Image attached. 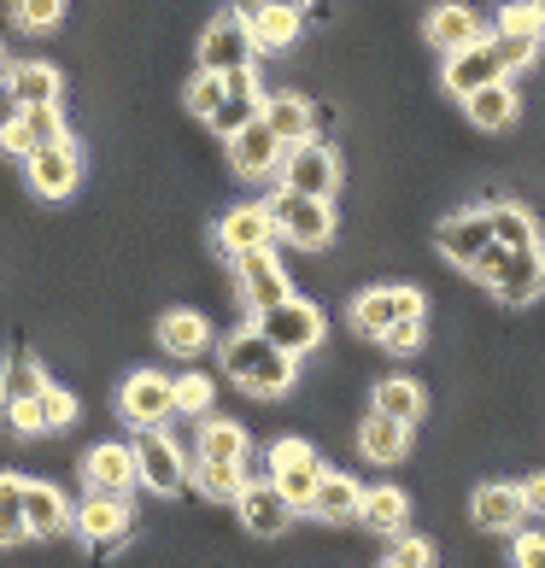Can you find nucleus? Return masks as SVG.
I'll return each mask as SVG.
<instances>
[{
	"label": "nucleus",
	"mask_w": 545,
	"mask_h": 568,
	"mask_svg": "<svg viewBox=\"0 0 545 568\" xmlns=\"http://www.w3.org/2000/svg\"><path fill=\"white\" fill-rule=\"evenodd\" d=\"M223 369H229V382H235L241 393L282 398L293 387V375H300V357L282 352L276 341H264L259 323H253V328H241V334H229V341H223Z\"/></svg>",
	"instance_id": "f257e3e1"
},
{
	"label": "nucleus",
	"mask_w": 545,
	"mask_h": 568,
	"mask_svg": "<svg viewBox=\"0 0 545 568\" xmlns=\"http://www.w3.org/2000/svg\"><path fill=\"white\" fill-rule=\"evenodd\" d=\"M470 276L481 282V287H493L498 293V305H534L539 293H545V246H522V252H511V246H487L481 258L470 264Z\"/></svg>",
	"instance_id": "f03ea898"
},
{
	"label": "nucleus",
	"mask_w": 545,
	"mask_h": 568,
	"mask_svg": "<svg viewBox=\"0 0 545 568\" xmlns=\"http://www.w3.org/2000/svg\"><path fill=\"white\" fill-rule=\"evenodd\" d=\"M270 205V223H276V241L300 246V252H323L334 241V205L329 200H311V194H282L264 200Z\"/></svg>",
	"instance_id": "7ed1b4c3"
},
{
	"label": "nucleus",
	"mask_w": 545,
	"mask_h": 568,
	"mask_svg": "<svg viewBox=\"0 0 545 568\" xmlns=\"http://www.w3.org/2000/svg\"><path fill=\"white\" fill-rule=\"evenodd\" d=\"M282 187L287 194H311V200H334V187H341V159H334L329 141H293L282 153Z\"/></svg>",
	"instance_id": "20e7f679"
},
{
	"label": "nucleus",
	"mask_w": 545,
	"mask_h": 568,
	"mask_svg": "<svg viewBox=\"0 0 545 568\" xmlns=\"http://www.w3.org/2000/svg\"><path fill=\"white\" fill-rule=\"evenodd\" d=\"M259 59V41H253V24H246V12H218L212 24L200 36V71H246Z\"/></svg>",
	"instance_id": "39448f33"
},
{
	"label": "nucleus",
	"mask_w": 545,
	"mask_h": 568,
	"mask_svg": "<svg viewBox=\"0 0 545 568\" xmlns=\"http://www.w3.org/2000/svg\"><path fill=\"white\" fill-rule=\"evenodd\" d=\"M323 311L311 305V300H282V305H270V311H259V334L264 341H276L282 352H293V357H305V352H317L323 346Z\"/></svg>",
	"instance_id": "423d86ee"
},
{
	"label": "nucleus",
	"mask_w": 545,
	"mask_h": 568,
	"mask_svg": "<svg viewBox=\"0 0 545 568\" xmlns=\"http://www.w3.org/2000/svg\"><path fill=\"white\" fill-rule=\"evenodd\" d=\"M423 311H428L423 287H364L359 300H352V328H359L364 341H382L400 317H423Z\"/></svg>",
	"instance_id": "0eeeda50"
},
{
	"label": "nucleus",
	"mask_w": 545,
	"mask_h": 568,
	"mask_svg": "<svg viewBox=\"0 0 545 568\" xmlns=\"http://www.w3.org/2000/svg\"><path fill=\"white\" fill-rule=\"evenodd\" d=\"M235 282H241V300H246V311H270V305H282V300H293V282H287V270H282V258H276V246H264V252H241L235 258Z\"/></svg>",
	"instance_id": "6e6552de"
},
{
	"label": "nucleus",
	"mask_w": 545,
	"mask_h": 568,
	"mask_svg": "<svg viewBox=\"0 0 545 568\" xmlns=\"http://www.w3.org/2000/svg\"><path fill=\"white\" fill-rule=\"evenodd\" d=\"M282 153H287V141L270 130L264 118H253L241 135H229V171H235L241 182H264V176H276L282 171Z\"/></svg>",
	"instance_id": "1a4fd4ad"
},
{
	"label": "nucleus",
	"mask_w": 545,
	"mask_h": 568,
	"mask_svg": "<svg viewBox=\"0 0 545 568\" xmlns=\"http://www.w3.org/2000/svg\"><path fill=\"white\" fill-rule=\"evenodd\" d=\"M59 141H65V112L59 106H18L0 123V153H12V159H30L41 146H59Z\"/></svg>",
	"instance_id": "9d476101"
},
{
	"label": "nucleus",
	"mask_w": 545,
	"mask_h": 568,
	"mask_svg": "<svg viewBox=\"0 0 545 568\" xmlns=\"http://www.w3.org/2000/svg\"><path fill=\"white\" fill-rule=\"evenodd\" d=\"M270 475H276V487L287 493L293 510H311V493H317V480H323V463H317V452H311L305 439H276V446H270Z\"/></svg>",
	"instance_id": "9b49d317"
},
{
	"label": "nucleus",
	"mask_w": 545,
	"mask_h": 568,
	"mask_svg": "<svg viewBox=\"0 0 545 568\" xmlns=\"http://www.w3.org/2000/svg\"><path fill=\"white\" fill-rule=\"evenodd\" d=\"M135 469H141V487H153V493H182L188 487V463L176 452V439H164L159 428H141L135 439Z\"/></svg>",
	"instance_id": "f8f14e48"
},
{
	"label": "nucleus",
	"mask_w": 545,
	"mask_h": 568,
	"mask_svg": "<svg viewBox=\"0 0 545 568\" xmlns=\"http://www.w3.org/2000/svg\"><path fill=\"white\" fill-rule=\"evenodd\" d=\"M118 405H123V423H135V428H159L164 416H176V382H164V375L141 369V375H130V382H123Z\"/></svg>",
	"instance_id": "ddd939ff"
},
{
	"label": "nucleus",
	"mask_w": 545,
	"mask_h": 568,
	"mask_svg": "<svg viewBox=\"0 0 545 568\" xmlns=\"http://www.w3.org/2000/svg\"><path fill=\"white\" fill-rule=\"evenodd\" d=\"M487 82H505V59H498V41L493 36H481V41H470V48L446 53V89L457 100L475 94V89H487Z\"/></svg>",
	"instance_id": "4468645a"
},
{
	"label": "nucleus",
	"mask_w": 545,
	"mask_h": 568,
	"mask_svg": "<svg viewBox=\"0 0 545 568\" xmlns=\"http://www.w3.org/2000/svg\"><path fill=\"white\" fill-rule=\"evenodd\" d=\"M434 246H440V258H452L457 270H470L481 252L493 246V217H487V205H481V212H452L446 223L434 229Z\"/></svg>",
	"instance_id": "2eb2a0df"
},
{
	"label": "nucleus",
	"mask_w": 545,
	"mask_h": 568,
	"mask_svg": "<svg viewBox=\"0 0 545 568\" xmlns=\"http://www.w3.org/2000/svg\"><path fill=\"white\" fill-rule=\"evenodd\" d=\"M24 164H30V187H36L41 200H71L77 182H82V153H77L71 141L41 146V153H30Z\"/></svg>",
	"instance_id": "dca6fc26"
},
{
	"label": "nucleus",
	"mask_w": 545,
	"mask_h": 568,
	"mask_svg": "<svg viewBox=\"0 0 545 568\" xmlns=\"http://www.w3.org/2000/svg\"><path fill=\"white\" fill-rule=\"evenodd\" d=\"M241 521H246V534H259V539H282L287 528H293V504H287V493L276 487V480H253L241 498Z\"/></svg>",
	"instance_id": "f3484780"
},
{
	"label": "nucleus",
	"mask_w": 545,
	"mask_h": 568,
	"mask_svg": "<svg viewBox=\"0 0 545 568\" xmlns=\"http://www.w3.org/2000/svg\"><path fill=\"white\" fill-rule=\"evenodd\" d=\"M77 534L89 539L94 551H112V545H123V539H130V498L94 493V498L77 510Z\"/></svg>",
	"instance_id": "a211bd4d"
},
{
	"label": "nucleus",
	"mask_w": 545,
	"mask_h": 568,
	"mask_svg": "<svg viewBox=\"0 0 545 568\" xmlns=\"http://www.w3.org/2000/svg\"><path fill=\"white\" fill-rule=\"evenodd\" d=\"M218 246L229 252V258L276 246V223H270V205H235V212L218 223Z\"/></svg>",
	"instance_id": "6ab92c4d"
},
{
	"label": "nucleus",
	"mask_w": 545,
	"mask_h": 568,
	"mask_svg": "<svg viewBox=\"0 0 545 568\" xmlns=\"http://www.w3.org/2000/svg\"><path fill=\"white\" fill-rule=\"evenodd\" d=\"M82 480H89V493L130 498V487L141 480V469H135V446H94L89 463H82Z\"/></svg>",
	"instance_id": "aec40b11"
},
{
	"label": "nucleus",
	"mask_w": 545,
	"mask_h": 568,
	"mask_svg": "<svg viewBox=\"0 0 545 568\" xmlns=\"http://www.w3.org/2000/svg\"><path fill=\"white\" fill-rule=\"evenodd\" d=\"M470 516H475V528H487V534H516L522 521H528V504H522V487H505V480H487V487L475 493Z\"/></svg>",
	"instance_id": "412c9836"
},
{
	"label": "nucleus",
	"mask_w": 545,
	"mask_h": 568,
	"mask_svg": "<svg viewBox=\"0 0 545 568\" xmlns=\"http://www.w3.org/2000/svg\"><path fill=\"white\" fill-rule=\"evenodd\" d=\"M246 24H253L259 53H282V48H293V41H300V30H305V12H300V7H276V0H253Z\"/></svg>",
	"instance_id": "4be33fe9"
},
{
	"label": "nucleus",
	"mask_w": 545,
	"mask_h": 568,
	"mask_svg": "<svg viewBox=\"0 0 545 568\" xmlns=\"http://www.w3.org/2000/svg\"><path fill=\"white\" fill-rule=\"evenodd\" d=\"M516 112H522V100H516V89H511V77H505V82H487V89H475V94H464V118L475 123L481 135L511 130Z\"/></svg>",
	"instance_id": "5701e85b"
},
{
	"label": "nucleus",
	"mask_w": 545,
	"mask_h": 568,
	"mask_svg": "<svg viewBox=\"0 0 545 568\" xmlns=\"http://www.w3.org/2000/svg\"><path fill=\"white\" fill-rule=\"evenodd\" d=\"M7 94L12 106H59V89H65V77L53 65H41V59H24V65H7Z\"/></svg>",
	"instance_id": "b1692460"
},
{
	"label": "nucleus",
	"mask_w": 545,
	"mask_h": 568,
	"mask_svg": "<svg viewBox=\"0 0 545 568\" xmlns=\"http://www.w3.org/2000/svg\"><path fill=\"white\" fill-rule=\"evenodd\" d=\"M359 452H364L370 463H405V452H411V423L370 410L364 423H359Z\"/></svg>",
	"instance_id": "393cba45"
},
{
	"label": "nucleus",
	"mask_w": 545,
	"mask_h": 568,
	"mask_svg": "<svg viewBox=\"0 0 545 568\" xmlns=\"http://www.w3.org/2000/svg\"><path fill=\"white\" fill-rule=\"evenodd\" d=\"M24 521H30V539H53L71 528V504L59 498V487H48V480H24Z\"/></svg>",
	"instance_id": "a878e982"
},
{
	"label": "nucleus",
	"mask_w": 545,
	"mask_h": 568,
	"mask_svg": "<svg viewBox=\"0 0 545 568\" xmlns=\"http://www.w3.org/2000/svg\"><path fill=\"white\" fill-rule=\"evenodd\" d=\"M159 346L171 357H200L212 346V323L200 317V311H164L159 317Z\"/></svg>",
	"instance_id": "bb28decb"
},
{
	"label": "nucleus",
	"mask_w": 545,
	"mask_h": 568,
	"mask_svg": "<svg viewBox=\"0 0 545 568\" xmlns=\"http://www.w3.org/2000/svg\"><path fill=\"white\" fill-rule=\"evenodd\" d=\"M423 36L434 41L440 53H457V48H470V41H481L487 30H481V18H475L470 7H434L428 24H423Z\"/></svg>",
	"instance_id": "cd10ccee"
},
{
	"label": "nucleus",
	"mask_w": 545,
	"mask_h": 568,
	"mask_svg": "<svg viewBox=\"0 0 545 568\" xmlns=\"http://www.w3.org/2000/svg\"><path fill=\"white\" fill-rule=\"evenodd\" d=\"M359 521H364L370 534H382V539H400V534H405V521H411V504H405L400 487H370Z\"/></svg>",
	"instance_id": "c85d7f7f"
},
{
	"label": "nucleus",
	"mask_w": 545,
	"mask_h": 568,
	"mask_svg": "<svg viewBox=\"0 0 545 568\" xmlns=\"http://www.w3.org/2000/svg\"><path fill=\"white\" fill-rule=\"evenodd\" d=\"M359 510H364V487H359V480L323 469L317 493H311V516H323V521H352Z\"/></svg>",
	"instance_id": "c756f323"
},
{
	"label": "nucleus",
	"mask_w": 545,
	"mask_h": 568,
	"mask_svg": "<svg viewBox=\"0 0 545 568\" xmlns=\"http://www.w3.org/2000/svg\"><path fill=\"white\" fill-rule=\"evenodd\" d=\"M259 118H264L270 130H276V135L287 141V146H293V141H311V130H317V112H311L300 94H270Z\"/></svg>",
	"instance_id": "7c9ffc66"
},
{
	"label": "nucleus",
	"mask_w": 545,
	"mask_h": 568,
	"mask_svg": "<svg viewBox=\"0 0 545 568\" xmlns=\"http://www.w3.org/2000/svg\"><path fill=\"white\" fill-rule=\"evenodd\" d=\"M487 217H493V241H498V246H511V252L539 246V229H534V217H528V205L493 200V205H487Z\"/></svg>",
	"instance_id": "2f4dec72"
},
{
	"label": "nucleus",
	"mask_w": 545,
	"mask_h": 568,
	"mask_svg": "<svg viewBox=\"0 0 545 568\" xmlns=\"http://www.w3.org/2000/svg\"><path fill=\"white\" fill-rule=\"evenodd\" d=\"M370 410H382V416H400V423H411V428H416V416H423V387H416V382H405V375H387V382H375Z\"/></svg>",
	"instance_id": "473e14b6"
},
{
	"label": "nucleus",
	"mask_w": 545,
	"mask_h": 568,
	"mask_svg": "<svg viewBox=\"0 0 545 568\" xmlns=\"http://www.w3.org/2000/svg\"><path fill=\"white\" fill-rule=\"evenodd\" d=\"M41 387H48V375H41L30 357H7V369H0V405H30V398H41Z\"/></svg>",
	"instance_id": "72a5a7b5"
},
{
	"label": "nucleus",
	"mask_w": 545,
	"mask_h": 568,
	"mask_svg": "<svg viewBox=\"0 0 545 568\" xmlns=\"http://www.w3.org/2000/svg\"><path fill=\"white\" fill-rule=\"evenodd\" d=\"M246 452H253V439H246V428L241 423H205L200 428V457H212V463H241Z\"/></svg>",
	"instance_id": "f704fd0d"
},
{
	"label": "nucleus",
	"mask_w": 545,
	"mask_h": 568,
	"mask_svg": "<svg viewBox=\"0 0 545 568\" xmlns=\"http://www.w3.org/2000/svg\"><path fill=\"white\" fill-rule=\"evenodd\" d=\"M24 539H30L24 480H18V475H0V551H7V545H24Z\"/></svg>",
	"instance_id": "c9c22d12"
},
{
	"label": "nucleus",
	"mask_w": 545,
	"mask_h": 568,
	"mask_svg": "<svg viewBox=\"0 0 545 568\" xmlns=\"http://www.w3.org/2000/svg\"><path fill=\"white\" fill-rule=\"evenodd\" d=\"M194 487L205 498H223V504H235L246 493V475H241V463H212V457H200L194 463Z\"/></svg>",
	"instance_id": "e433bc0d"
},
{
	"label": "nucleus",
	"mask_w": 545,
	"mask_h": 568,
	"mask_svg": "<svg viewBox=\"0 0 545 568\" xmlns=\"http://www.w3.org/2000/svg\"><path fill=\"white\" fill-rule=\"evenodd\" d=\"M498 36H534V41H545L539 0H505V7H498Z\"/></svg>",
	"instance_id": "4c0bfd02"
},
{
	"label": "nucleus",
	"mask_w": 545,
	"mask_h": 568,
	"mask_svg": "<svg viewBox=\"0 0 545 568\" xmlns=\"http://www.w3.org/2000/svg\"><path fill=\"white\" fill-rule=\"evenodd\" d=\"M223 94H229V82H223L218 71H200L194 82H188V112L212 123V118H218V106H223Z\"/></svg>",
	"instance_id": "58836bf2"
},
{
	"label": "nucleus",
	"mask_w": 545,
	"mask_h": 568,
	"mask_svg": "<svg viewBox=\"0 0 545 568\" xmlns=\"http://www.w3.org/2000/svg\"><path fill=\"white\" fill-rule=\"evenodd\" d=\"M12 18H18V30H59V18H65V0H18L12 7Z\"/></svg>",
	"instance_id": "ea45409f"
},
{
	"label": "nucleus",
	"mask_w": 545,
	"mask_h": 568,
	"mask_svg": "<svg viewBox=\"0 0 545 568\" xmlns=\"http://www.w3.org/2000/svg\"><path fill=\"white\" fill-rule=\"evenodd\" d=\"M36 405H41V428H71L77 423V398L65 393V387H41V398H36Z\"/></svg>",
	"instance_id": "a19ab883"
},
{
	"label": "nucleus",
	"mask_w": 545,
	"mask_h": 568,
	"mask_svg": "<svg viewBox=\"0 0 545 568\" xmlns=\"http://www.w3.org/2000/svg\"><path fill=\"white\" fill-rule=\"evenodd\" d=\"M493 41H498V59H505V77L528 71L534 59H539V41H534V36H498V30H493Z\"/></svg>",
	"instance_id": "79ce46f5"
},
{
	"label": "nucleus",
	"mask_w": 545,
	"mask_h": 568,
	"mask_svg": "<svg viewBox=\"0 0 545 568\" xmlns=\"http://www.w3.org/2000/svg\"><path fill=\"white\" fill-rule=\"evenodd\" d=\"M212 382H205V375H182L176 382V416H205L212 410Z\"/></svg>",
	"instance_id": "37998d69"
},
{
	"label": "nucleus",
	"mask_w": 545,
	"mask_h": 568,
	"mask_svg": "<svg viewBox=\"0 0 545 568\" xmlns=\"http://www.w3.org/2000/svg\"><path fill=\"white\" fill-rule=\"evenodd\" d=\"M382 346H387L393 357H411L416 346H423V317H400V323L382 334Z\"/></svg>",
	"instance_id": "c03bdc74"
},
{
	"label": "nucleus",
	"mask_w": 545,
	"mask_h": 568,
	"mask_svg": "<svg viewBox=\"0 0 545 568\" xmlns=\"http://www.w3.org/2000/svg\"><path fill=\"white\" fill-rule=\"evenodd\" d=\"M387 568H434V545H428V539H405V534H400V551L387 557Z\"/></svg>",
	"instance_id": "a18cd8bd"
},
{
	"label": "nucleus",
	"mask_w": 545,
	"mask_h": 568,
	"mask_svg": "<svg viewBox=\"0 0 545 568\" xmlns=\"http://www.w3.org/2000/svg\"><path fill=\"white\" fill-rule=\"evenodd\" d=\"M511 562H516V568H545V534H522V528H516Z\"/></svg>",
	"instance_id": "49530a36"
},
{
	"label": "nucleus",
	"mask_w": 545,
	"mask_h": 568,
	"mask_svg": "<svg viewBox=\"0 0 545 568\" xmlns=\"http://www.w3.org/2000/svg\"><path fill=\"white\" fill-rule=\"evenodd\" d=\"M7 423H12L18 434H48V428H41V405H36V398H30V405H12Z\"/></svg>",
	"instance_id": "de8ad7c7"
},
{
	"label": "nucleus",
	"mask_w": 545,
	"mask_h": 568,
	"mask_svg": "<svg viewBox=\"0 0 545 568\" xmlns=\"http://www.w3.org/2000/svg\"><path fill=\"white\" fill-rule=\"evenodd\" d=\"M522 504H528V516H545V475L522 480Z\"/></svg>",
	"instance_id": "09e8293b"
},
{
	"label": "nucleus",
	"mask_w": 545,
	"mask_h": 568,
	"mask_svg": "<svg viewBox=\"0 0 545 568\" xmlns=\"http://www.w3.org/2000/svg\"><path fill=\"white\" fill-rule=\"evenodd\" d=\"M276 7H300V12H305V7H311V0H276Z\"/></svg>",
	"instance_id": "8fccbe9b"
},
{
	"label": "nucleus",
	"mask_w": 545,
	"mask_h": 568,
	"mask_svg": "<svg viewBox=\"0 0 545 568\" xmlns=\"http://www.w3.org/2000/svg\"><path fill=\"white\" fill-rule=\"evenodd\" d=\"M0 77H7V65H0Z\"/></svg>",
	"instance_id": "3c124183"
},
{
	"label": "nucleus",
	"mask_w": 545,
	"mask_h": 568,
	"mask_svg": "<svg viewBox=\"0 0 545 568\" xmlns=\"http://www.w3.org/2000/svg\"><path fill=\"white\" fill-rule=\"evenodd\" d=\"M539 12H545V0H539Z\"/></svg>",
	"instance_id": "603ef678"
}]
</instances>
